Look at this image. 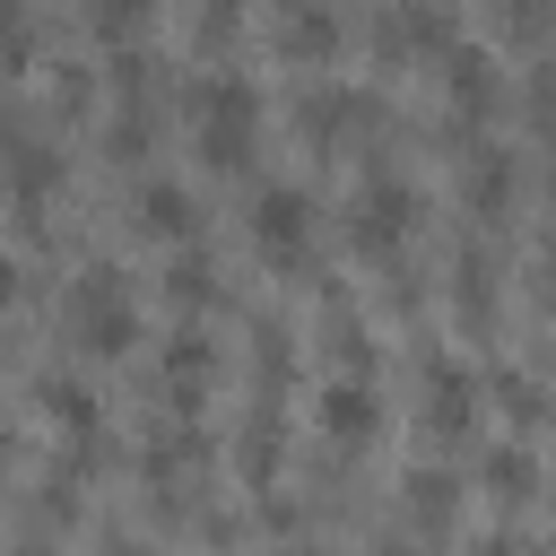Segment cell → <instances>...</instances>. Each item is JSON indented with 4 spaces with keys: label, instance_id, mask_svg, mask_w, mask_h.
Masks as SVG:
<instances>
[{
    "label": "cell",
    "instance_id": "1",
    "mask_svg": "<svg viewBox=\"0 0 556 556\" xmlns=\"http://www.w3.org/2000/svg\"><path fill=\"white\" fill-rule=\"evenodd\" d=\"M191 130H200V156H208L217 174H243V165H252V139H261V87H252L243 70L200 78V96H191Z\"/></svg>",
    "mask_w": 556,
    "mask_h": 556
},
{
    "label": "cell",
    "instance_id": "2",
    "mask_svg": "<svg viewBox=\"0 0 556 556\" xmlns=\"http://www.w3.org/2000/svg\"><path fill=\"white\" fill-rule=\"evenodd\" d=\"M61 321H70V339H78L87 356H122V348L139 339V304H130V287H122V269H113V261H96V269L70 287Z\"/></svg>",
    "mask_w": 556,
    "mask_h": 556
},
{
    "label": "cell",
    "instance_id": "3",
    "mask_svg": "<svg viewBox=\"0 0 556 556\" xmlns=\"http://www.w3.org/2000/svg\"><path fill=\"white\" fill-rule=\"evenodd\" d=\"M417 235V191L400 182V174H374L365 191H356V217H348V243L365 252V261H400V243Z\"/></svg>",
    "mask_w": 556,
    "mask_h": 556
},
{
    "label": "cell",
    "instance_id": "4",
    "mask_svg": "<svg viewBox=\"0 0 556 556\" xmlns=\"http://www.w3.org/2000/svg\"><path fill=\"white\" fill-rule=\"evenodd\" d=\"M252 243H261V261H304L313 252V191L304 182H269L261 200H252Z\"/></svg>",
    "mask_w": 556,
    "mask_h": 556
},
{
    "label": "cell",
    "instance_id": "5",
    "mask_svg": "<svg viewBox=\"0 0 556 556\" xmlns=\"http://www.w3.org/2000/svg\"><path fill=\"white\" fill-rule=\"evenodd\" d=\"M478 417V374L460 356H426V426L434 434H469Z\"/></svg>",
    "mask_w": 556,
    "mask_h": 556
},
{
    "label": "cell",
    "instance_id": "6",
    "mask_svg": "<svg viewBox=\"0 0 556 556\" xmlns=\"http://www.w3.org/2000/svg\"><path fill=\"white\" fill-rule=\"evenodd\" d=\"M321 434L348 443V452H365V443L382 434V400H374V382H348V374H339V382L321 391Z\"/></svg>",
    "mask_w": 556,
    "mask_h": 556
},
{
    "label": "cell",
    "instance_id": "7",
    "mask_svg": "<svg viewBox=\"0 0 556 556\" xmlns=\"http://www.w3.org/2000/svg\"><path fill=\"white\" fill-rule=\"evenodd\" d=\"M130 217H139L148 235H165V243H191V235H200V200H191V182H174V174H148Z\"/></svg>",
    "mask_w": 556,
    "mask_h": 556
},
{
    "label": "cell",
    "instance_id": "8",
    "mask_svg": "<svg viewBox=\"0 0 556 556\" xmlns=\"http://www.w3.org/2000/svg\"><path fill=\"white\" fill-rule=\"evenodd\" d=\"M269 35H278V52H295V61H330V52L348 43V26H339L330 9H313V0L278 9V17H269Z\"/></svg>",
    "mask_w": 556,
    "mask_h": 556
},
{
    "label": "cell",
    "instance_id": "9",
    "mask_svg": "<svg viewBox=\"0 0 556 556\" xmlns=\"http://www.w3.org/2000/svg\"><path fill=\"white\" fill-rule=\"evenodd\" d=\"M9 191H17V217L43 226V200L61 191V148H52V139H26V148L9 156Z\"/></svg>",
    "mask_w": 556,
    "mask_h": 556
},
{
    "label": "cell",
    "instance_id": "10",
    "mask_svg": "<svg viewBox=\"0 0 556 556\" xmlns=\"http://www.w3.org/2000/svg\"><path fill=\"white\" fill-rule=\"evenodd\" d=\"M208 365H217V356H208V339H200V330H174V339H165V408H174V417H191V408H200Z\"/></svg>",
    "mask_w": 556,
    "mask_h": 556
},
{
    "label": "cell",
    "instance_id": "11",
    "mask_svg": "<svg viewBox=\"0 0 556 556\" xmlns=\"http://www.w3.org/2000/svg\"><path fill=\"white\" fill-rule=\"evenodd\" d=\"M443 96H452L460 122H478V113L495 104V61H486L478 43H452V52H443Z\"/></svg>",
    "mask_w": 556,
    "mask_h": 556
},
{
    "label": "cell",
    "instance_id": "12",
    "mask_svg": "<svg viewBox=\"0 0 556 556\" xmlns=\"http://www.w3.org/2000/svg\"><path fill=\"white\" fill-rule=\"evenodd\" d=\"M43 408H52V426H61V434H78V443L96 452V426H104V417H96V391H87V382L52 374V382H43Z\"/></svg>",
    "mask_w": 556,
    "mask_h": 556
},
{
    "label": "cell",
    "instance_id": "13",
    "mask_svg": "<svg viewBox=\"0 0 556 556\" xmlns=\"http://www.w3.org/2000/svg\"><path fill=\"white\" fill-rule=\"evenodd\" d=\"M400 486H408V513H417L426 530H452V513H460V486H452V469H408Z\"/></svg>",
    "mask_w": 556,
    "mask_h": 556
},
{
    "label": "cell",
    "instance_id": "14",
    "mask_svg": "<svg viewBox=\"0 0 556 556\" xmlns=\"http://www.w3.org/2000/svg\"><path fill=\"white\" fill-rule=\"evenodd\" d=\"M452 295H460V330H486V321H495V269H486L478 252H460Z\"/></svg>",
    "mask_w": 556,
    "mask_h": 556
},
{
    "label": "cell",
    "instance_id": "15",
    "mask_svg": "<svg viewBox=\"0 0 556 556\" xmlns=\"http://www.w3.org/2000/svg\"><path fill=\"white\" fill-rule=\"evenodd\" d=\"M235 460H243V478H252V486H269V469H278V408H269V400L243 417V443H235Z\"/></svg>",
    "mask_w": 556,
    "mask_h": 556
},
{
    "label": "cell",
    "instance_id": "16",
    "mask_svg": "<svg viewBox=\"0 0 556 556\" xmlns=\"http://www.w3.org/2000/svg\"><path fill=\"white\" fill-rule=\"evenodd\" d=\"M486 486H495L504 504H530V495H539V460H530L521 443H495V452H486Z\"/></svg>",
    "mask_w": 556,
    "mask_h": 556
},
{
    "label": "cell",
    "instance_id": "17",
    "mask_svg": "<svg viewBox=\"0 0 556 556\" xmlns=\"http://www.w3.org/2000/svg\"><path fill=\"white\" fill-rule=\"evenodd\" d=\"M165 295H174L182 313H200V304H217V261H208V252H182V261L165 269Z\"/></svg>",
    "mask_w": 556,
    "mask_h": 556
},
{
    "label": "cell",
    "instance_id": "18",
    "mask_svg": "<svg viewBox=\"0 0 556 556\" xmlns=\"http://www.w3.org/2000/svg\"><path fill=\"white\" fill-rule=\"evenodd\" d=\"M200 452H208V434H200L191 417H165V426L148 434V469H156V478H165V469H182V460H200Z\"/></svg>",
    "mask_w": 556,
    "mask_h": 556
},
{
    "label": "cell",
    "instance_id": "19",
    "mask_svg": "<svg viewBox=\"0 0 556 556\" xmlns=\"http://www.w3.org/2000/svg\"><path fill=\"white\" fill-rule=\"evenodd\" d=\"M495 400H504L521 426H539V417L556 408V391H539V382H530V374H513V365H495Z\"/></svg>",
    "mask_w": 556,
    "mask_h": 556
},
{
    "label": "cell",
    "instance_id": "20",
    "mask_svg": "<svg viewBox=\"0 0 556 556\" xmlns=\"http://www.w3.org/2000/svg\"><path fill=\"white\" fill-rule=\"evenodd\" d=\"M504 191H513V156H504V148L469 156V200H478V208H504Z\"/></svg>",
    "mask_w": 556,
    "mask_h": 556
},
{
    "label": "cell",
    "instance_id": "21",
    "mask_svg": "<svg viewBox=\"0 0 556 556\" xmlns=\"http://www.w3.org/2000/svg\"><path fill=\"white\" fill-rule=\"evenodd\" d=\"M330 356L348 365V382H365L374 374V330L365 321H330Z\"/></svg>",
    "mask_w": 556,
    "mask_h": 556
},
{
    "label": "cell",
    "instance_id": "22",
    "mask_svg": "<svg viewBox=\"0 0 556 556\" xmlns=\"http://www.w3.org/2000/svg\"><path fill=\"white\" fill-rule=\"evenodd\" d=\"M87 26H96L104 43H122V35H148V9H96Z\"/></svg>",
    "mask_w": 556,
    "mask_h": 556
},
{
    "label": "cell",
    "instance_id": "23",
    "mask_svg": "<svg viewBox=\"0 0 556 556\" xmlns=\"http://www.w3.org/2000/svg\"><path fill=\"white\" fill-rule=\"evenodd\" d=\"M26 43H35V17L26 9H0V61H17Z\"/></svg>",
    "mask_w": 556,
    "mask_h": 556
},
{
    "label": "cell",
    "instance_id": "24",
    "mask_svg": "<svg viewBox=\"0 0 556 556\" xmlns=\"http://www.w3.org/2000/svg\"><path fill=\"white\" fill-rule=\"evenodd\" d=\"M539 295H547V313H556V235H547V252H539Z\"/></svg>",
    "mask_w": 556,
    "mask_h": 556
},
{
    "label": "cell",
    "instance_id": "25",
    "mask_svg": "<svg viewBox=\"0 0 556 556\" xmlns=\"http://www.w3.org/2000/svg\"><path fill=\"white\" fill-rule=\"evenodd\" d=\"M478 556H530V547H521V539H513V530H495V539H486V547H478Z\"/></svg>",
    "mask_w": 556,
    "mask_h": 556
},
{
    "label": "cell",
    "instance_id": "26",
    "mask_svg": "<svg viewBox=\"0 0 556 556\" xmlns=\"http://www.w3.org/2000/svg\"><path fill=\"white\" fill-rule=\"evenodd\" d=\"M9 295H17V261L0 252V304H9Z\"/></svg>",
    "mask_w": 556,
    "mask_h": 556
},
{
    "label": "cell",
    "instance_id": "27",
    "mask_svg": "<svg viewBox=\"0 0 556 556\" xmlns=\"http://www.w3.org/2000/svg\"><path fill=\"white\" fill-rule=\"evenodd\" d=\"M104 556H148V547L139 539H104Z\"/></svg>",
    "mask_w": 556,
    "mask_h": 556
},
{
    "label": "cell",
    "instance_id": "28",
    "mask_svg": "<svg viewBox=\"0 0 556 556\" xmlns=\"http://www.w3.org/2000/svg\"><path fill=\"white\" fill-rule=\"evenodd\" d=\"M382 556H426V547H417V539H391V547H382Z\"/></svg>",
    "mask_w": 556,
    "mask_h": 556
},
{
    "label": "cell",
    "instance_id": "29",
    "mask_svg": "<svg viewBox=\"0 0 556 556\" xmlns=\"http://www.w3.org/2000/svg\"><path fill=\"white\" fill-rule=\"evenodd\" d=\"M17 556H61V547H43V539H26V547H17Z\"/></svg>",
    "mask_w": 556,
    "mask_h": 556
},
{
    "label": "cell",
    "instance_id": "30",
    "mask_svg": "<svg viewBox=\"0 0 556 556\" xmlns=\"http://www.w3.org/2000/svg\"><path fill=\"white\" fill-rule=\"evenodd\" d=\"M0 460H9V434H0Z\"/></svg>",
    "mask_w": 556,
    "mask_h": 556
}]
</instances>
